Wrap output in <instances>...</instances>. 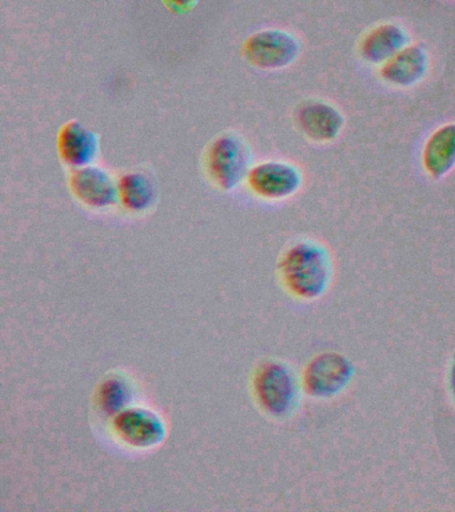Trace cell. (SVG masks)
<instances>
[{
	"instance_id": "1",
	"label": "cell",
	"mask_w": 455,
	"mask_h": 512,
	"mask_svg": "<svg viewBox=\"0 0 455 512\" xmlns=\"http://www.w3.org/2000/svg\"><path fill=\"white\" fill-rule=\"evenodd\" d=\"M279 272L287 291L295 298L318 299L329 287L333 264L322 244L302 240L293 244L279 262Z\"/></svg>"
},
{
	"instance_id": "2",
	"label": "cell",
	"mask_w": 455,
	"mask_h": 512,
	"mask_svg": "<svg viewBox=\"0 0 455 512\" xmlns=\"http://www.w3.org/2000/svg\"><path fill=\"white\" fill-rule=\"evenodd\" d=\"M253 387L259 407L274 418H285L297 406V376L285 363L277 360L262 363L255 372Z\"/></svg>"
},
{
	"instance_id": "3",
	"label": "cell",
	"mask_w": 455,
	"mask_h": 512,
	"mask_svg": "<svg viewBox=\"0 0 455 512\" xmlns=\"http://www.w3.org/2000/svg\"><path fill=\"white\" fill-rule=\"evenodd\" d=\"M251 151L245 140L235 134L215 139L207 152V171L219 188L234 190L251 170Z\"/></svg>"
},
{
	"instance_id": "4",
	"label": "cell",
	"mask_w": 455,
	"mask_h": 512,
	"mask_svg": "<svg viewBox=\"0 0 455 512\" xmlns=\"http://www.w3.org/2000/svg\"><path fill=\"white\" fill-rule=\"evenodd\" d=\"M354 366L345 355L322 352L311 359L303 370L302 384L313 398H333L349 386Z\"/></svg>"
},
{
	"instance_id": "5",
	"label": "cell",
	"mask_w": 455,
	"mask_h": 512,
	"mask_svg": "<svg viewBox=\"0 0 455 512\" xmlns=\"http://www.w3.org/2000/svg\"><path fill=\"white\" fill-rule=\"evenodd\" d=\"M115 436L135 450H150L165 440L167 430L161 415L151 408L131 406L111 419Z\"/></svg>"
},
{
	"instance_id": "6",
	"label": "cell",
	"mask_w": 455,
	"mask_h": 512,
	"mask_svg": "<svg viewBox=\"0 0 455 512\" xmlns=\"http://www.w3.org/2000/svg\"><path fill=\"white\" fill-rule=\"evenodd\" d=\"M301 43L290 32L265 30L251 35L243 47V55L251 66L262 70H279L294 63Z\"/></svg>"
},
{
	"instance_id": "7",
	"label": "cell",
	"mask_w": 455,
	"mask_h": 512,
	"mask_svg": "<svg viewBox=\"0 0 455 512\" xmlns=\"http://www.w3.org/2000/svg\"><path fill=\"white\" fill-rule=\"evenodd\" d=\"M247 183L263 199L290 198L302 186V174L293 164L270 160L251 168Z\"/></svg>"
},
{
	"instance_id": "8",
	"label": "cell",
	"mask_w": 455,
	"mask_h": 512,
	"mask_svg": "<svg viewBox=\"0 0 455 512\" xmlns=\"http://www.w3.org/2000/svg\"><path fill=\"white\" fill-rule=\"evenodd\" d=\"M71 191L87 207L105 210L113 207L118 199V183L103 168L86 166L75 168L70 176Z\"/></svg>"
},
{
	"instance_id": "9",
	"label": "cell",
	"mask_w": 455,
	"mask_h": 512,
	"mask_svg": "<svg viewBox=\"0 0 455 512\" xmlns=\"http://www.w3.org/2000/svg\"><path fill=\"white\" fill-rule=\"evenodd\" d=\"M99 140L97 134L82 123H66L58 135L59 156L67 166L81 168L90 166L97 158Z\"/></svg>"
},
{
	"instance_id": "10",
	"label": "cell",
	"mask_w": 455,
	"mask_h": 512,
	"mask_svg": "<svg viewBox=\"0 0 455 512\" xmlns=\"http://www.w3.org/2000/svg\"><path fill=\"white\" fill-rule=\"evenodd\" d=\"M297 120L301 130L315 142H331L341 134L345 118L329 103L310 100L299 107Z\"/></svg>"
},
{
	"instance_id": "11",
	"label": "cell",
	"mask_w": 455,
	"mask_h": 512,
	"mask_svg": "<svg viewBox=\"0 0 455 512\" xmlns=\"http://www.w3.org/2000/svg\"><path fill=\"white\" fill-rule=\"evenodd\" d=\"M429 70V55L421 46H407L383 64L382 78L399 87H411L421 82Z\"/></svg>"
},
{
	"instance_id": "12",
	"label": "cell",
	"mask_w": 455,
	"mask_h": 512,
	"mask_svg": "<svg viewBox=\"0 0 455 512\" xmlns=\"http://www.w3.org/2000/svg\"><path fill=\"white\" fill-rule=\"evenodd\" d=\"M409 43V35L394 23L382 24L363 39L362 58L371 64H385Z\"/></svg>"
},
{
	"instance_id": "13",
	"label": "cell",
	"mask_w": 455,
	"mask_h": 512,
	"mask_svg": "<svg viewBox=\"0 0 455 512\" xmlns=\"http://www.w3.org/2000/svg\"><path fill=\"white\" fill-rule=\"evenodd\" d=\"M423 166L427 174L441 179L455 167V123L439 127L423 148Z\"/></svg>"
},
{
	"instance_id": "14",
	"label": "cell",
	"mask_w": 455,
	"mask_h": 512,
	"mask_svg": "<svg viewBox=\"0 0 455 512\" xmlns=\"http://www.w3.org/2000/svg\"><path fill=\"white\" fill-rule=\"evenodd\" d=\"M134 399V384L122 374L107 375L97 388L99 411L111 419L133 406Z\"/></svg>"
},
{
	"instance_id": "15",
	"label": "cell",
	"mask_w": 455,
	"mask_h": 512,
	"mask_svg": "<svg viewBox=\"0 0 455 512\" xmlns=\"http://www.w3.org/2000/svg\"><path fill=\"white\" fill-rule=\"evenodd\" d=\"M155 184L145 172H129L118 182L119 203L133 214L149 210L155 202Z\"/></svg>"
},
{
	"instance_id": "16",
	"label": "cell",
	"mask_w": 455,
	"mask_h": 512,
	"mask_svg": "<svg viewBox=\"0 0 455 512\" xmlns=\"http://www.w3.org/2000/svg\"><path fill=\"white\" fill-rule=\"evenodd\" d=\"M167 2H170L171 6L178 8V10H189L197 0H167Z\"/></svg>"
},
{
	"instance_id": "17",
	"label": "cell",
	"mask_w": 455,
	"mask_h": 512,
	"mask_svg": "<svg viewBox=\"0 0 455 512\" xmlns=\"http://www.w3.org/2000/svg\"><path fill=\"white\" fill-rule=\"evenodd\" d=\"M449 384L451 395H453V399L455 400V356L453 359V363H451L450 366Z\"/></svg>"
}]
</instances>
